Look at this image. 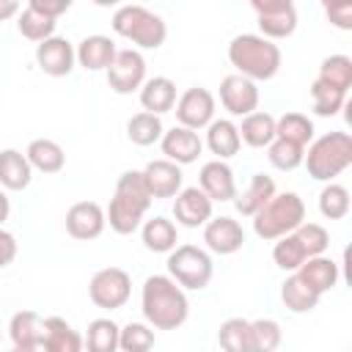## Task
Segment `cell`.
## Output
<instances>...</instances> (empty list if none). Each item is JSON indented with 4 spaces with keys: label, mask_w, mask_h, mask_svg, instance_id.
<instances>
[{
    "label": "cell",
    "mask_w": 352,
    "mask_h": 352,
    "mask_svg": "<svg viewBox=\"0 0 352 352\" xmlns=\"http://www.w3.org/2000/svg\"><path fill=\"white\" fill-rule=\"evenodd\" d=\"M198 187L204 190V195L212 201V204H226V201H234L236 198V179H234V170L228 162L223 160H212L201 168L198 173Z\"/></svg>",
    "instance_id": "2e32d148"
},
{
    "label": "cell",
    "mask_w": 352,
    "mask_h": 352,
    "mask_svg": "<svg viewBox=\"0 0 352 352\" xmlns=\"http://www.w3.org/2000/svg\"><path fill=\"white\" fill-rule=\"evenodd\" d=\"M160 148H162L165 160H170V162H176V165L182 168V165H190V162H195V160L201 157L204 140L198 138V132L184 129V126L176 124V126H170V129L162 132Z\"/></svg>",
    "instance_id": "ac0fdd59"
},
{
    "label": "cell",
    "mask_w": 352,
    "mask_h": 352,
    "mask_svg": "<svg viewBox=\"0 0 352 352\" xmlns=\"http://www.w3.org/2000/svg\"><path fill=\"white\" fill-rule=\"evenodd\" d=\"M140 311L154 330H176L190 316L184 289L168 275H148L140 289Z\"/></svg>",
    "instance_id": "6da1fadb"
},
{
    "label": "cell",
    "mask_w": 352,
    "mask_h": 352,
    "mask_svg": "<svg viewBox=\"0 0 352 352\" xmlns=\"http://www.w3.org/2000/svg\"><path fill=\"white\" fill-rule=\"evenodd\" d=\"M280 300H283V305L292 311V314H311L316 305H319V294L316 292H311L294 272L283 280V286H280Z\"/></svg>",
    "instance_id": "836d02e7"
},
{
    "label": "cell",
    "mask_w": 352,
    "mask_h": 352,
    "mask_svg": "<svg viewBox=\"0 0 352 352\" xmlns=\"http://www.w3.org/2000/svg\"><path fill=\"white\" fill-rule=\"evenodd\" d=\"M77 63L74 44L63 36H50L47 41L36 44V66L50 77H66Z\"/></svg>",
    "instance_id": "4fadbf2b"
},
{
    "label": "cell",
    "mask_w": 352,
    "mask_h": 352,
    "mask_svg": "<svg viewBox=\"0 0 352 352\" xmlns=\"http://www.w3.org/2000/svg\"><path fill=\"white\" fill-rule=\"evenodd\" d=\"M154 346V327L146 322H129L118 333V349L121 352H151Z\"/></svg>",
    "instance_id": "60d3db41"
},
{
    "label": "cell",
    "mask_w": 352,
    "mask_h": 352,
    "mask_svg": "<svg viewBox=\"0 0 352 352\" xmlns=\"http://www.w3.org/2000/svg\"><path fill=\"white\" fill-rule=\"evenodd\" d=\"M28 6L36 8L38 14H44V16H50V19L58 22V16L72 8V0H28Z\"/></svg>",
    "instance_id": "bcb514c9"
},
{
    "label": "cell",
    "mask_w": 352,
    "mask_h": 352,
    "mask_svg": "<svg viewBox=\"0 0 352 352\" xmlns=\"http://www.w3.org/2000/svg\"><path fill=\"white\" fill-rule=\"evenodd\" d=\"M267 157L272 162V168L278 170H294L302 165V157H305V148L292 143V140H283V138H275L270 146H267Z\"/></svg>",
    "instance_id": "b9f144b4"
},
{
    "label": "cell",
    "mask_w": 352,
    "mask_h": 352,
    "mask_svg": "<svg viewBox=\"0 0 352 352\" xmlns=\"http://www.w3.org/2000/svg\"><path fill=\"white\" fill-rule=\"evenodd\" d=\"M319 212L327 220H341L349 214V190L344 184L327 182L319 192Z\"/></svg>",
    "instance_id": "74e56055"
},
{
    "label": "cell",
    "mask_w": 352,
    "mask_h": 352,
    "mask_svg": "<svg viewBox=\"0 0 352 352\" xmlns=\"http://www.w3.org/2000/svg\"><path fill=\"white\" fill-rule=\"evenodd\" d=\"M104 209L96 201H77L66 212V231L80 242H91L104 231Z\"/></svg>",
    "instance_id": "9a60e30c"
},
{
    "label": "cell",
    "mask_w": 352,
    "mask_h": 352,
    "mask_svg": "<svg viewBox=\"0 0 352 352\" xmlns=\"http://www.w3.org/2000/svg\"><path fill=\"white\" fill-rule=\"evenodd\" d=\"M217 341L226 352H253L250 349V322L242 316H231L220 324Z\"/></svg>",
    "instance_id": "8d00e7d4"
},
{
    "label": "cell",
    "mask_w": 352,
    "mask_h": 352,
    "mask_svg": "<svg viewBox=\"0 0 352 352\" xmlns=\"http://www.w3.org/2000/svg\"><path fill=\"white\" fill-rule=\"evenodd\" d=\"M275 138H283V140H292L297 146H308L314 140V121L305 116V113H283L280 118H275Z\"/></svg>",
    "instance_id": "d6a6232c"
},
{
    "label": "cell",
    "mask_w": 352,
    "mask_h": 352,
    "mask_svg": "<svg viewBox=\"0 0 352 352\" xmlns=\"http://www.w3.org/2000/svg\"><path fill=\"white\" fill-rule=\"evenodd\" d=\"M272 195H275V179L267 176V173H253V176H250V184H248L242 192H236L234 206H236L239 214L253 217L261 206H267V201H270Z\"/></svg>",
    "instance_id": "484cf974"
},
{
    "label": "cell",
    "mask_w": 352,
    "mask_h": 352,
    "mask_svg": "<svg viewBox=\"0 0 352 352\" xmlns=\"http://www.w3.org/2000/svg\"><path fill=\"white\" fill-rule=\"evenodd\" d=\"M305 223V204L297 192H275L267 206L253 214V231L264 242H275L286 234H294Z\"/></svg>",
    "instance_id": "5b68a950"
},
{
    "label": "cell",
    "mask_w": 352,
    "mask_h": 352,
    "mask_svg": "<svg viewBox=\"0 0 352 352\" xmlns=\"http://www.w3.org/2000/svg\"><path fill=\"white\" fill-rule=\"evenodd\" d=\"M250 8L258 19V36L270 41L289 38L297 30V8L292 0H253Z\"/></svg>",
    "instance_id": "9c48e42d"
},
{
    "label": "cell",
    "mask_w": 352,
    "mask_h": 352,
    "mask_svg": "<svg viewBox=\"0 0 352 352\" xmlns=\"http://www.w3.org/2000/svg\"><path fill=\"white\" fill-rule=\"evenodd\" d=\"M146 82V58L140 50H118L113 63L107 66V85L126 96V94H135L140 91V85Z\"/></svg>",
    "instance_id": "30bf717a"
},
{
    "label": "cell",
    "mask_w": 352,
    "mask_h": 352,
    "mask_svg": "<svg viewBox=\"0 0 352 352\" xmlns=\"http://www.w3.org/2000/svg\"><path fill=\"white\" fill-rule=\"evenodd\" d=\"M236 129H239V140L248 143L250 148H267L275 140V116L256 110V113L245 116Z\"/></svg>",
    "instance_id": "f546056e"
},
{
    "label": "cell",
    "mask_w": 352,
    "mask_h": 352,
    "mask_svg": "<svg viewBox=\"0 0 352 352\" xmlns=\"http://www.w3.org/2000/svg\"><path fill=\"white\" fill-rule=\"evenodd\" d=\"M162 118L160 116H151V113H135L129 121H126V138L135 143V146H154L162 140Z\"/></svg>",
    "instance_id": "e575fe53"
},
{
    "label": "cell",
    "mask_w": 352,
    "mask_h": 352,
    "mask_svg": "<svg viewBox=\"0 0 352 352\" xmlns=\"http://www.w3.org/2000/svg\"><path fill=\"white\" fill-rule=\"evenodd\" d=\"M258 85L242 74H226L220 80V102L223 107L236 116V118H245L250 113L258 110Z\"/></svg>",
    "instance_id": "7c38bea8"
},
{
    "label": "cell",
    "mask_w": 352,
    "mask_h": 352,
    "mask_svg": "<svg viewBox=\"0 0 352 352\" xmlns=\"http://www.w3.org/2000/svg\"><path fill=\"white\" fill-rule=\"evenodd\" d=\"M140 173L151 198H176V192L184 187V173L170 160H151Z\"/></svg>",
    "instance_id": "d6986e66"
},
{
    "label": "cell",
    "mask_w": 352,
    "mask_h": 352,
    "mask_svg": "<svg viewBox=\"0 0 352 352\" xmlns=\"http://www.w3.org/2000/svg\"><path fill=\"white\" fill-rule=\"evenodd\" d=\"M214 107H217V104H214L212 91L195 85V88H187V91L176 99L173 113H176L179 126L198 132V129H206V126L214 121Z\"/></svg>",
    "instance_id": "8fae6325"
},
{
    "label": "cell",
    "mask_w": 352,
    "mask_h": 352,
    "mask_svg": "<svg viewBox=\"0 0 352 352\" xmlns=\"http://www.w3.org/2000/svg\"><path fill=\"white\" fill-rule=\"evenodd\" d=\"M140 104H143V113H151V116H162V113H170L173 104H176V82L170 77H146V82L140 85Z\"/></svg>",
    "instance_id": "7402d4cb"
},
{
    "label": "cell",
    "mask_w": 352,
    "mask_h": 352,
    "mask_svg": "<svg viewBox=\"0 0 352 352\" xmlns=\"http://www.w3.org/2000/svg\"><path fill=\"white\" fill-rule=\"evenodd\" d=\"M116 41L110 36H102V33H94V36H85L77 47H74V55H77V63L85 69V72H107V66L113 63L116 58Z\"/></svg>",
    "instance_id": "ffe728a7"
},
{
    "label": "cell",
    "mask_w": 352,
    "mask_h": 352,
    "mask_svg": "<svg viewBox=\"0 0 352 352\" xmlns=\"http://www.w3.org/2000/svg\"><path fill=\"white\" fill-rule=\"evenodd\" d=\"M0 341H3V336H0Z\"/></svg>",
    "instance_id": "816d5d0a"
},
{
    "label": "cell",
    "mask_w": 352,
    "mask_h": 352,
    "mask_svg": "<svg viewBox=\"0 0 352 352\" xmlns=\"http://www.w3.org/2000/svg\"><path fill=\"white\" fill-rule=\"evenodd\" d=\"M25 157H28L30 168L38 170V173H58V170H63V165H66V151L60 148V143H55V140H50V138H36V140H30Z\"/></svg>",
    "instance_id": "83f0119b"
},
{
    "label": "cell",
    "mask_w": 352,
    "mask_h": 352,
    "mask_svg": "<svg viewBox=\"0 0 352 352\" xmlns=\"http://www.w3.org/2000/svg\"><path fill=\"white\" fill-rule=\"evenodd\" d=\"M140 239L146 245V250L151 253H170L179 242V231H176V223L157 214V217H148L143 220L140 226Z\"/></svg>",
    "instance_id": "4316f807"
},
{
    "label": "cell",
    "mask_w": 352,
    "mask_h": 352,
    "mask_svg": "<svg viewBox=\"0 0 352 352\" xmlns=\"http://www.w3.org/2000/svg\"><path fill=\"white\" fill-rule=\"evenodd\" d=\"M38 349L41 352H82V336L63 316H47L44 338Z\"/></svg>",
    "instance_id": "603a6c76"
},
{
    "label": "cell",
    "mask_w": 352,
    "mask_h": 352,
    "mask_svg": "<svg viewBox=\"0 0 352 352\" xmlns=\"http://www.w3.org/2000/svg\"><path fill=\"white\" fill-rule=\"evenodd\" d=\"M294 236H297V242L302 245V250H305L308 258L324 256V250L330 248V234H327V228L319 226V223H308V220H305V223L294 231Z\"/></svg>",
    "instance_id": "ee69618b"
},
{
    "label": "cell",
    "mask_w": 352,
    "mask_h": 352,
    "mask_svg": "<svg viewBox=\"0 0 352 352\" xmlns=\"http://www.w3.org/2000/svg\"><path fill=\"white\" fill-rule=\"evenodd\" d=\"M311 292H316L319 297L322 294H327L336 283H338V278H341V272H338V264L333 261V258H327V256H314V258H305L302 261V267L294 272Z\"/></svg>",
    "instance_id": "44dd1931"
},
{
    "label": "cell",
    "mask_w": 352,
    "mask_h": 352,
    "mask_svg": "<svg viewBox=\"0 0 352 352\" xmlns=\"http://www.w3.org/2000/svg\"><path fill=\"white\" fill-rule=\"evenodd\" d=\"M8 336L14 346H30L38 349L44 338V319L36 311H16L8 322Z\"/></svg>",
    "instance_id": "f1b7e54d"
},
{
    "label": "cell",
    "mask_w": 352,
    "mask_h": 352,
    "mask_svg": "<svg viewBox=\"0 0 352 352\" xmlns=\"http://www.w3.org/2000/svg\"><path fill=\"white\" fill-rule=\"evenodd\" d=\"M151 192L143 182L140 170H124L116 182V192L110 198V206L104 209V223L121 234L129 236L143 226V217L151 206Z\"/></svg>",
    "instance_id": "7a4b0ae2"
},
{
    "label": "cell",
    "mask_w": 352,
    "mask_h": 352,
    "mask_svg": "<svg viewBox=\"0 0 352 352\" xmlns=\"http://www.w3.org/2000/svg\"><path fill=\"white\" fill-rule=\"evenodd\" d=\"M19 11H22V6L16 0H0V22H6L11 16H19Z\"/></svg>",
    "instance_id": "c3c4849f"
},
{
    "label": "cell",
    "mask_w": 352,
    "mask_h": 352,
    "mask_svg": "<svg viewBox=\"0 0 352 352\" xmlns=\"http://www.w3.org/2000/svg\"><path fill=\"white\" fill-rule=\"evenodd\" d=\"M16 250H19L16 236H14L11 231L0 228V270H6V267H8V264L16 258Z\"/></svg>",
    "instance_id": "7dc6e473"
},
{
    "label": "cell",
    "mask_w": 352,
    "mask_h": 352,
    "mask_svg": "<svg viewBox=\"0 0 352 352\" xmlns=\"http://www.w3.org/2000/svg\"><path fill=\"white\" fill-rule=\"evenodd\" d=\"M8 214H11V201H8V195L0 190V228H3V223L8 220Z\"/></svg>",
    "instance_id": "681fc988"
},
{
    "label": "cell",
    "mask_w": 352,
    "mask_h": 352,
    "mask_svg": "<svg viewBox=\"0 0 352 352\" xmlns=\"http://www.w3.org/2000/svg\"><path fill=\"white\" fill-rule=\"evenodd\" d=\"M206 146L217 160H231L234 154H239L242 140H239V129L231 118H214L206 126Z\"/></svg>",
    "instance_id": "cb8c5ba5"
},
{
    "label": "cell",
    "mask_w": 352,
    "mask_h": 352,
    "mask_svg": "<svg viewBox=\"0 0 352 352\" xmlns=\"http://www.w3.org/2000/svg\"><path fill=\"white\" fill-rule=\"evenodd\" d=\"M55 25H58L55 19L38 14V11L30 8V6H25V8L19 11V16H16V28H19V33H22L28 41H36V44L47 41L50 36H55Z\"/></svg>",
    "instance_id": "d590c367"
},
{
    "label": "cell",
    "mask_w": 352,
    "mask_h": 352,
    "mask_svg": "<svg viewBox=\"0 0 352 352\" xmlns=\"http://www.w3.org/2000/svg\"><path fill=\"white\" fill-rule=\"evenodd\" d=\"M129 294H132V278L121 267H104V270L94 272V278L88 283L91 302L104 311H116V308L126 305Z\"/></svg>",
    "instance_id": "ba28073f"
},
{
    "label": "cell",
    "mask_w": 352,
    "mask_h": 352,
    "mask_svg": "<svg viewBox=\"0 0 352 352\" xmlns=\"http://www.w3.org/2000/svg\"><path fill=\"white\" fill-rule=\"evenodd\" d=\"M228 60L236 69V74L258 82L272 80L280 72V47L258 33H239L228 44Z\"/></svg>",
    "instance_id": "3957f363"
},
{
    "label": "cell",
    "mask_w": 352,
    "mask_h": 352,
    "mask_svg": "<svg viewBox=\"0 0 352 352\" xmlns=\"http://www.w3.org/2000/svg\"><path fill=\"white\" fill-rule=\"evenodd\" d=\"M165 264H168V278H173L182 289H192V292L206 289L214 272L212 256L198 245H176L168 253Z\"/></svg>",
    "instance_id": "52a82bcc"
},
{
    "label": "cell",
    "mask_w": 352,
    "mask_h": 352,
    "mask_svg": "<svg viewBox=\"0 0 352 352\" xmlns=\"http://www.w3.org/2000/svg\"><path fill=\"white\" fill-rule=\"evenodd\" d=\"M11 352H41V349H30V346H14Z\"/></svg>",
    "instance_id": "f907efd6"
},
{
    "label": "cell",
    "mask_w": 352,
    "mask_h": 352,
    "mask_svg": "<svg viewBox=\"0 0 352 352\" xmlns=\"http://www.w3.org/2000/svg\"><path fill=\"white\" fill-rule=\"evenodd\" d=\"M305 258H308V256H305V250H302V245L297 242V236H294V234H286V236L275 239L272 261H275L283 272H297V270L302 267V261H305Z\"/></svg>",
    "instance_id": "ab89813d"
},
{
    "label": "cell",
    "mask_w": 352,
    "mask_h": 352,
    "mask_svg": "<svg viewBox=\"0 0 352 352\" xmlns=\"http://www.w3.org/2000/svg\"><path fill=\"white\" fill-rule=\"evenodd\" d=\"M110 25L121 38L132 41L138 50H157L168 38L165 19L154 11H148L146 6H138V3H126V6L116 8Z\"/></svg>",
    "instance_id": "8992f818"
},
{
    "label": "cell",
    "mask_w": 352,
    "mask_h": 352,
    "mask_svg": "<svg viewBox=\"0 0 352 352\" xmlns=\"http://www.w3.org/2000/svg\"><path fill=\"white\" fill-rule=\"evenodd\" d=\"M283 341V333H280V324L270 316L264 319H253L250 322V349L253 352H275Z\"/></svg>",
    "instance_id": "f35d334b"
},
{
    "label": "cell",
    "mask_w": 352,
    "mask_h": 352,
    "mask_svg": "<svg viewBox=\"0 0 352 352\" xmlns=\"http://www.w3.org/2000/svg\"><path fill=\"white\" fill-rule=\"evenodd\" d=\"M30 179H33V168L28 157L16 148H3L0 151V187L19 192L30 184Z\"/></svg>",
    "instance_id": "d4e9b609"
},
{
    "label": "cell",
    "mask_w": 352,
    "mask_h": 352,
    "mask_svg": "<svg viewBox=\"0 0 352 352\" xmlns=\"http://www.w3.org/2000/svg\"><path fill=\"white\" fill-rule=\"evenodd\" d=\"M214 204L204 195L201 187H182L176 192V201H173V217L179 226L184 228H198V226H206L214 214H212Z\"/></svg>",
    "instance_id": "5bb4252c"
},
{
    "label": "cell",
    "mask_w": 352,
    "mask_h": 352,
    "mask_svg": "<svg viewBox=\"0 0 352 352\" xmlns=\"http://www.w3.org/2000/svg\"><path fill=\"white\" fill-rule=\"evenodd\" d=\"M204 242L212 253L217 256H231L236 250H242L245 245V231L242 226L228 217V214H220V217H212L206 226H204Z\"/></svg>",
    "instance_id": "e0dca14e"
},
{
    "label": "cell",
    "mask_w": 352,
    "mask_h": 352,
    "mask_svg": "<svg viewBox=\"0 0 352 352\" xmlns=\"http://www.w3.org/2000/svg\"><path fill=\"white\" fill-rule=\"evenodd\" d=\"M118 333H121V327L113 319H107V316L94 319V322H88V330L82 336V349H88V352H118Z\"/></svg>",
    "instance_id": "1f68e13d"
},
{
    "label": "cell",
    "mask_w": 352,
    "mask_h": 352,
    "mask_svg": "<svg viewBox=\"0 0 352 352\" xmlns=\"http://www.w3.org/2000/svg\"><path fill=\"white\" fill-rule=\"evenodd\" d=\"M316 80L333 91H341V94H349L352 88V58L349 55H327L322 63H319V74Z\"/></svg>",
    "instance_id": "4dcf8cb0"
},
{
    "label": "cell",
    "mask_w": 352,
    "mask_h": 352,
    "mask_svg": "<svg viewBox=\"0 0 352 352\" xmlns=\"http://www.w3.org/2000/svg\"><path fill=\"white\" fill-rule=\"evenodd\" d=\"M311 99H314V113L322 116V118H330V116H338L346 104V94L341 91H333L327 85H322L319 80L311 82Z\"/></svg>",
    "instance_id": "7bdbcfd3"
},
{
    "label": "cell",
    "mask_w": 352,
    "mask_h": 352,
    "mask_svg": "<svg viewBox=\"0 0 352 352\" xmlns=\"http://www.w3.org/2000/svg\"><path fill=\"white\" fill-rule=\"evenodd\" d=\"M324 14L338 30H352V3H324Z\"/></svg>",
    "instance_id": "f6af8a7d"
},
{
    "label": "cell",
    "mask_w": 352,
    "mask_h": 352,
    "mask_svg": "<svg viewBox=\"0 0 352 352\" xmlns=\"http://www.w3.org/2000/svg\"><path fill=\"white\" fill-rule=\"evenodd\" d=\"M302 165L308 176L316 182H333L352 165V135L349 132H327L305 146Z\"/></svg>",
    "instance_id": "277c9868"
}]
</instances>
